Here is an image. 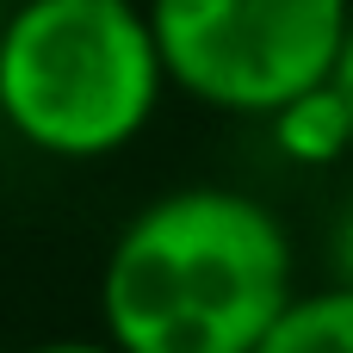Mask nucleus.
I'll return each instance as SVG.
<instances>
[{
  "label": "nucleus",
  "instance_id": "nucleus-1",
  "mask_svg": "<svg viewBox=\"0 0 353 353\" xmlns=\"http://www.w3.org/2000/svg\"><path fill=\"white\" fill-rule=\"evenodd\" d=\"M298 298L285 217L217 180L155 192L99 261V341L118 353H254Z\"/></svg>",
  "mask_w": 353,
  "mask_h": 353
},
{
  "label": "nucleus",
  "instance_id": "nucleus-2",
  "mask_svg": "<svg viewBox=\"0 0 353 353\" xmlns=\"http://www.w3.org/2000/svg\"><path fill=\"white\" fill-rule=\"evenodd\" d=\"M161 93V50L130 0H25L0 19V124L50 161L130 149Z\"/></svg>",
  "mask_w": 353,
  "mask_h": 353
},
{
  "label": "nucleus",
  "instance_id": "nucleus-3",
  "mask_svg": "<svg viewBox=\"0 0 353 353\" xmlns=\"http://www.w3.org/2000/svg\"><path fill=\"white\" fill-rule=\"evenodd\" d=\"M168 87L211 112L273 124L304 93L329 87L347 6L341 0H161L149 6Z\"/></svg>",
  "mask_w": 353,
  "mask_h": 353
},
{
  "label": "nucleus",
  "instance_id": "nucleus-4",
  "mask_svg": "<svg viewBox=\"0 0 353 353\" xmlns=\"http://www.w3.org/2000/svg\"><path fill=\"white\" fill-rule=\"evenodd\" d=\"M267 130H273V149L292 168H335V161H347V149H353V112H347V99L335 87L304 93Z\"/></svg>",
  "mask_w": 353,
  "mask_h": 353
},
{
  "label": "nucleus",
  "instance_id": "nucleus-5",
  "mask_svg": "<svg viewBox=\"0 0 353 353\" xmlns=\"http://www.w3.org/2000/svg\"><path fill=\"white\" fill-rule=\"evenodd\" d=\"M254 353H353V292L341 285L298 292Z\"/></svg>",
  "mask_w": 353,
  "mask_h": 353
},
{
  "label": "nucleus",
  "instance_id": "nucleus-6",
  "mask_svg": "<svg viewBox=\"0 0 353 353\" xmlns=\"http://www.w3.org/2000/svg\"><path fill=\"white\" fill-rule=\"evenodd\" d=\"M323 261H329V285L353 292V186L341 192V205L329 211V230H323Z\"/></svg>",
  "mask_w": 353,
  "mask_h": 353
},
{
  "label": "nucleus",
  "instance_id": "nucleus-7",
  "mask_svg": "<svg viewBox=\"0 0 353 353\" xmlns=\"http://www.w3.org/2000/svg\"><path fill=\"white\" fill-rule=\"evenodd\" d=\"M329 87L347 99V112H353V12H347V37H341V56H335V74H329Z\"/></svg>",
  "mask_w": 353,
  "mask_h": 353
},
{
  "label": "nucleus",
  "instance_id": "nucleus-8",
  "mask_svg": "<svg viewBox=\"0 0 353 353\" xmlns=\"http://www.w3.org/2000/svg\"><path fill=\"white\" fill-rule=\"evenodd\" d=\"M19 353H118L112 341H87V335H56V341H37V347H19Z\"/></svg>",
  "mask_w": 353,
  "mask_h": 353
}]
</instances>
